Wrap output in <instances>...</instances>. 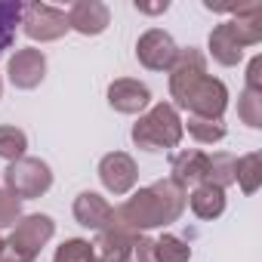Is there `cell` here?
Wrapping results in <instances>:
<instances>
[{
    "label": "cell",
    "instance_id": "obj_1",
    "mask_svg": "<svg viewBox=\"0 0 262 262\" xmlns=\"http://www.w3.org/2000/svg\"><path fill=\"white\" fill-rule=\"evenodd\" d=\"M170 105L179 111H188L191 117L222 120L228 108V86L207 74V56L198 47H179L173 65H170Z\"/></svg>",
    "mask_w": 262,
    "mask_h": 262
},
{
    "label": "cell",
    "instance_id": "obj_2",
    "mask_svg": "<svg viewBox=\"0 0 262 262\" xmlns=\"http://www.w3.org/2000/svg\"><path fill=\"white\" fill-rule=\"evenodd\" d=\"M188 207V188H182L179 182L158 179L139 191H133L123 204L114 207V228L126 231V234H145L151 228H167L173 222L182 219Z\"/></svg>",
    "mask_w": 262,
    "mask_h": 262
},
{
    "label": "cell",
    "instance_id": "obj_3",
    "mask_svg": "<svg viewBox=\"0 0 262 262\" xmlns=\"http://www.w3.org/2000/svg\"><path fill=\"white\" fill-rule=\"evenodd\" d=\"M182 136H185L182 117L170 102H155L148 111L139 114V120L133 123V129H129L133 145L148 151V155H164V151L179 148Z\"/></svg>",
    "mask_w": 262,
    "mask_h": 262
},
{
    "label": "cell",
    "instance_id": "obj_4",
    "mask_svg": "<svg viewBox=\"0 0 262 262\" xmlns=\"http://www.w3.org/2000/svg\"><path fill=\"white\" fill-rule=\"evenodd\" d=\"M56 234V222L47 213H28L22 216L10 237H4V253H0V262H34L40 256V250L53 241Z\"/></svg>",
    "mask_w": 262,
    "mask_h": 262
},
{
    "label": "cell",
    "instance_id": "obj_5",
    "mask_svg": "<svg viewBox=\"0 0 262 262\" xmlns=\"http://www.w3.org/2000/svg\"><path fill=\"white\" fill-rule=\"evenodd\" d=\"M4 188H7L16 201L43 198V194L53 188V170H50L47 161L25 155V158L7 164V170H4Z\"/></svg>",
    "mask_w": 262,
    "mask_h": 262
},
{
    "label": "cell",
    "instance_id": "obj_6",
    "mask_svg": "<svg viewBox=\"0 0 262 262\" xmlns=\"http://www.w3.org/2000/svg\"><path fill=\"white\" fill-rule=\"evenodd\" d=\"M19 25H22V34L34 43H53L71 31L65 10H56L50 4H22Z\"/></svg>",
    "mask_w": 262,
    "mask_h": 262
},
{
    "label": "cell",
    "instance_id": "obj_7",
    "mask_svg": "<svg viewBox=\"0 0 262 262\" xmlns=\"http://www.w3.org/2000/svg\"><path fill=\"white\" fill-rule=\"evenodd\" d=\"M99 182L105 185L108 194L114 198H126L139 182V167L126 151H108L99 161Z\"/></svg>",
    "mask_w": 262,
    "mask_h": 262
},
{
    "label": "cell",
    "instance_id": "obj_8",
    "mask_svg": "<svg viewBox=\"0 0 262 262\" xmlns=\"http://www.w3.org/2000/svg\"><path fill=\"white\" fill-rule=\"evenodd\" d=\"M176 53H179V43H176L173 34L164 31V28H148V31L139 34V40H136V59H139V65L148 68V71H170Z\"/></svg>",
    "mask_w": 262,
    "mask_h": 262
},
{
    "label": "cell",
    "instance_id": "obj_9",
    "mask_svg": "<svg viewBox=\"0 0 262 262\" xmlns=\"http://www.w3.org/2000/svg\"><path fill=\"white\" fill-rule=\"evenodd\" d=\"M7 77L16 90H37L47 77V53L37 47H22L7 62Z\"/></svg>",
    "mask_w": 262,
    "mask_h": 262
},
{
    "label": "cell",
    "instance_id": "obj_10",
    "mask_svg": "<svg viewBox=\"0 0 262 262\" xmlns=\"http://www.w3.org/2000/svg\"><path fill=\"white\" fill-rule=\"evenodd\" d=\"M105 99L117 114H142L151 108V90H148V83H142L136 77L111 80L105 90Z\"/></svg>",
    "mask_w": 262,
    "mask_h": 262
},
{
    "label": "cell",
    "instance_id": "obj_11",
    "mask_svg": "<svg viewBox=\"0 0 262 262\" xmlns=\"http://www.w3.org/2000/svg\"><path fill=\"white\" fill-rule=\"evenodd\" d=\"M65 16H68V28L83 34V37H99L111 25V10L102 0H77V4H71V10Z\"/></svg>",
    "mask_w": 262,
    "mask_h": 262
},
{
    "label": "cell",
    "instance_id": "obj_12",
    "mask_svg": "<svg viewBox=\"0 0 262 262\" xmlns=\"http://www.w3.org/2000/svg\"><path fill=\"white\" fill-rule=\"evenodd\" d=\"M71 213H74V222L90 228V231L114 228V207L99 191H80L71 204Z\"/></svg>",
    "mask_w": 262,
    "mask_h": 262
},
{
    "label": "cell",
    "instance_id": "obj_13",
    "mask_svg": "<svg viewBox=\"0 0 262 262\" xmlns=\"http://www.w3.org/2000/svg\"><path fill=\"white\" fill-rule=\"evenodd\" d=\"M133 237L120 228H105L96 234V241H90L93 250V262H129L133 256Z\"/></svg>",
    "mask_w": 262,
    "mask_h": 262
},
{
    "label": "cell",
    "instance_id": "obj_14",
    "mask_svg": "<svg viewBox=\"0 0 262 262\" xmlns=\"http://www.w3.org/2000/svg\"><path fill=\"white\" fill-rule=\"evenodd\" d=\"M207 164H210V155L201 151V148H182L170 158V179L179 182L182 188L188 185H201L204 176H207Z\"/></svg>",
    "mask_w": 262,
    "mask_h": 262
},
{
    "label": "cell",
    "instance_id": "obj_15",
    "mask_svg": "<svg viewBox=\"0 0 262 262\" xmlns=\"http://www.w3.org/2000/svg\"><path fill=\"white\" fill-rule=\"evenodd\" d=\"M207 47H210V56H213L222 68H234V65H241V59H244V43L237 40L234 25H231L228 19L219 22V25L210 31Z\"/></svg>",
    "mask_w": 262,
    "mask_h": 262
},
{
    "label": "cell",
    "instance_id": "obj_16",
    "mask_svg": "<svg viewBox=\"0 0 262 262\" xmlns=\"http://www.w3.org/2000/svg\"><path fill=\"white\" fill-rule=\"evenodd\" d=\"M188 207H191V213H194L198 219L213 222V219H219V216L225 213V191L216 188V185L201 182V185L191 188V194H188Z\"/></svg>",
    "mask_w": 262,
    "mask_h": 262
},
{
    "label": "cell",
    "instance_id": "obj_17",
    "mask_svg": "<svg viewBox=\"0 0 262 262\" xmlns=\"http://www.w3.org/2000/svg\"><path fill=\"white\" fill-rule=\"evenodd\" d=\"M234 182L241 185L244 194H256L259 185H262V155L259 151H250V155H241L237 164H234Z\"/></svg>",
    "mask_w": 262,
    "mask_h": 262
},
{
    "label": "cell",
    "instance_id": "obj_18",
    "mask_svg": "<svg viewBox=\"0 0 262 262\" xmlns=\"http://www.w3.org/2000/svg\"><path fill=\"white\" fill-rule=\"evenodd\" d=\"M182 129H188V136L201 145H216L228 136V126L222 120H207V117H191V114L188 120H182Z\"/></svg>",
    "mask_w": 262,
    "mask_h": 262
},
{
    "label": "cell",
    "instance_id": "obj_19",
    "mask_svg": "<svg viewBox=\"0 0 262 262\" xmlns=\"http://www.w3.org/2000/svg\"><path fill=\"white\" fill-rule=\"evenodd\" d=\"M234 164H237L234 155H228V151H213V155H210V164H207L204 182L225 191L228 185H234Z\"/></svg>",
    "mask_w": 262,
    "mask_h": 262
},
{
    "label": "cell",
    "instance_id": "obj_20",
    "mask_svg": "<svg viewBox=\"0 0 262 262\" xmlns=\"http://www.w3.org/2000/svg\"><path fill=\"white\" fill-rule=\"evenodd\" d=\"M28 151V136H25V129L13 126V123H0V161H19L25 158Z\"/></svg>",
    "mask_w": 262,
    "mask_h": 262
},
{
    "label": "cell",
    "instance_id": "obj_21",
    "mask_svg": "<svg viewBox=\"0 0 262 262\" xmlns=\"http://www.w3.org/2000/svg\"><path fill=\"white\" fill-rule=\"evenodd\" d=\"M155 262H191V247L179 234L155 237Z\"/></svg>",
    "mask_w": 262,
    "mask_h": 262
},
{
    "label": "cell",
    "instance_id": "obj_22",
    "mask_svg": "<svg viewBox=\"0 0 262 262\" xmlns=\"http://www.w3.org/2000/svg\"><path fill=\"white\" fill-rule=\"evenodd\" d=\"M19 19H22V4L19 0H0V53H7L13 47Z\"/></svg>",
    "mask_w": 262,
    "mask_h": 262
},
{
    "label": "cell",
    "instance_id": "obj_23",
    "mask_svg": "<svg viewBox=\"0 0 262 262\" xmlns=\"http://www.w3.org/2000/svg\"><path fill=\"white\" fill-rule=\"evenodd\" d=\"M237 117L250 129H262V93L244 86L241 96H237Z\"/></svg>",
    "mask_w": 262,
    "mask_h": 262
},
{
    "label": "cell",
    "instance_id": "obj_24",
    "mask_svg": "<svg viewBox=\"0 0 262 262\" xmlns=\"http://www.w3.org/2000/svg\"><path fill=\"white\" fill-rule=\"evenodd\" d=\"M53 262H93V250L86 237H68L56 247Z\"/></svg>",
    "mask_w": 262,
    "mask_h": 262
},
{
    "label": "cell",
    "instance_id": "obj_25",
    "mask_svg": "<svg viewBox=\"0 0 262 262\" xmlns=\"http://www.w3.org/2000/svg\"><path fill=\"white\" fill-rule=\"evenodd\" d=\"M22 216V201H16L7 188H0V228H13Z\"/></svg>",
    "mask_w": 262,
    "mask_h": 262
},
{
    "label": "cell",
    "instance_id": "obj_26",
    "mask_svg": "<svg viewBox=\"0 0 262 262\" xmlns=\"http://www.w3.org/2000/svg\"><path fill=\"white\" fill-rule=\"evenodd\" d=\"M129 262H155V237L136 234L133 237V256H129Z\"/></svg>",
    "mask_w": 262,
    "mask_h": 262
},
{
    "label": "cell",
    "instance_id": "obj_27",
    "mask_svg": "<svg viewBox=\"0 0 262 262\" xmlns=\"http://www.w3.org/2000/svg\"><path fill=\"white\" fill-rule=\"evenodd\" d=\"M247 90L262 93V56H253L247 65Z\"/></svg>",
    "mask_w": 262,
    "mask_h": 262
},
{
    "label": "cell",
    "instance_id": "obj_28",
    "mask_svg": "<svg viewBox=\"0 0 262 262\" xmlns=\"http://www.w3.org/2000/svg\"><path fill=\"white\" fill-rule=\"evenodd\" d=\"M136 10L139 13H148V16H158V13H167L170 4H167V0H161V4H136Z\"/></svg>",
    "mask_w": 262,
    "mask_h": 262
},
{
    "label": "cell",
    "instance_id": "obj_29",
    "mask_svg": "<svg viewBox=\"0 0 262 262\" xmlns=\"http://www.w3.org/2000/svg\"><path fill=\"white\" fill-rule=\"evenodd\" d=\"M0 99H4V77H0Z\"/></svg>",
    "mask_w": 262,
    "mask_h": 262
},
{
    "label": "cell",
    "instance_id": "obj_30",
    "mask_svg": "<svg viewBox=\"0 0 262 262\" xmlns=\"http://www.w3.org/2000/svg\"><path fill=\"white\" fill-rule=\"evenodd\" d=\"M0 253H4V237H0Z\"/></svg>",
    "mask_w": 262,
    "mask_h": 262
}]
</instances>
